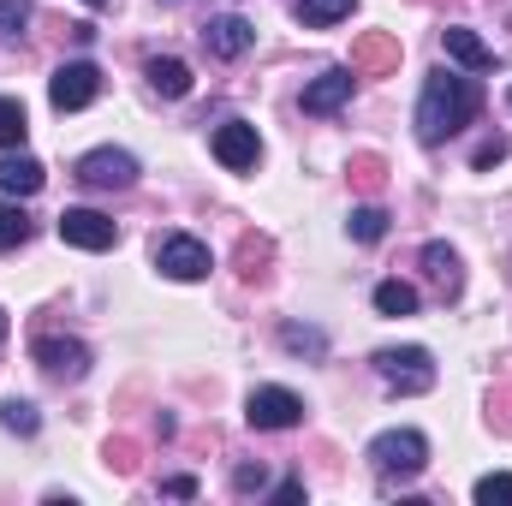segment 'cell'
Instances as JSON below:
<instances>
[{
  "instance_id": "6da1fadb",
  "label": "cell",
  "mask_w": 512,
  "mask_h": 506,
  "mask_svg": "<svg viewBox=\"0 0 512 506\" xmlns=\"http://www.w3.org/2000/svg\"><path fill=\"white\" fill-rule=\"evenodd\" d=\"M483 108V84L477 78H459V72H429L423 78V96H417V137L423 143H447L477 120Z\"/></svg>"
},
{
  "instance_id": "7a4b0ae2",
  "label": "cell",
  "mask_w": 512,
  "mask_h": 506,
  "mask_svg": "<svg viewBox=\"0 0 512 506\" xmlns=\"http://www.w3.org/2000/svg\"><path fill=\"white\" fill-rule=\"evenodd\" d=\"M370 471L382 477V483H411V477H423V465H429V441H423V429H387L370 441Z\"/></svg>"
},
{
  "instance_id": "3957f363",
  "label": "cell",
  "mask_w": 512,
  "mask_h": 506,
  "mask_svg": "<svg viewBox=\"0 0 512 506\" xmlns=\"http://www.w3.org/2000/svg\"><path fill=\"white\" fill-rule=\"evenodd\" d=\"M376 376L387 381V393H429L435 387V358L423 352V346H387L376 352Z\"/></svg>"
},
{
  "instance_id": "277c9868",
  "label": "cell",
  "mask_w": 512,
  "mask_h": 506,
  "mask_svg": "<svg viewBox=\"0 0 512 506\" xmlns=\"http://www.w3.org/2000/svg\"><path fill=\"white\" fill-rule=\"evenodd\" d=\"M72 173L90 191H131L137 185V155H126V149H90V155H78Z\"/></svg>"
},
{
  "instance_id": "5b68a950",
  "label": "cell",
  "mask_w": 512,
  "mask_h": 506,
  "mask_svg": "<svg viewBox=\"0 0 512 506\" xmlns=\"http://www.w3.org/2000/svg\"><path fill=\"white\" fill-rule=\"evenodd\" d=\"M155 268H161L167 280H203L215 262H209V245H203V239H191V233H161V239H155Z\"/></svg>"
},
{
  "instance_id": "8992f818",
  "label": "cell",
  "mask_w": 512,
  "mask_h": 506,
  "mask_svg": "<svg viewBox=\"0 0 512 506\" xmlns=\"http://www.w3.org/2000/svg\"><path fill=\"white\" fill-rule=\"evenodd\" d=\"M245 417H251V429L280 435V429H298L304 423V399L292 387H256L251 399H245Z\"/></svg>"
},
{
  "instance_id": "52a82bcc",
  "label": "cell",
  "mask_w": 512,
  "mask_h": 506,
  "mask_svg": "<svg viewBox=\"0 0 512 506\" xmlns=\"http://www.w3.org/2000/svg\"><path fill=\"white\" fill-rule=\"evenodd\" d=\"M54 233H60L72 251H114V245H120V227H114L102 209H66V215L54 221Z\"/></svg>"
},
{
  "instance_id": "ba28073f",
  "label": "cell",
  "mask_w": 512,
  "mask_h": 506,
  "mask_svg": "<svg viewBox=\"0 0 512 506\" xmlns=\"http://www.w3.org/2000/svg\"><path fill=\"white\" fill-rule=\"evenodd\" d=\"M96 96H102V72H96L90 60L60 66V72H54V84H48V102H54L60 114H78V108H90Z\"/></svg>"
},
{
  "instance_id": "9c48e42d",
  "label": "cell",
  "mask_w": 512,
  "mask_h": 506,
  "mask_svg": "<svg viewBox=\"0 0 512 506\" xmlns=\"http://www.w3.org/2000/svg\"><path fill=\"white\" fill-rule=\"evenodd\" d=\"M352 90H358V72L352 66H328V72H316L310 84H304V114H340L346 102H352Z\"/></svg>"
},
{
  "instance_id": "30bf717a",
  "label": "cell",
  "mask_w": 512,
  "mask_h": 506,
  "mask_svg": "<svg viewBox=\"0 0 512 506\" xmlns=\"http://www.w3.org/2000/svg\"><path fill=\"white\" fill-rule=\"evenodd\" d=\"M215 161L227 167V173H256V161H262V137H256V126H245V120H227V126L215 131Z\"/></svg>"
},
{
  "instance_id": "8fae6325",
  "label": "cell",
  "mask_w": 512,
  "mask_h": 506,
  "mask_svg": "<svg viewBox=\"0 0 512 506\" xmlns=\"http://www.w3.org/2000/svg\"><path fill=\"white\" fill-rule=\"evenodd\" d=\"M36 364H42L54 381H84L90 376V346H84V340L42 334V340H36Z\"/></svg>"
},
{
  "instance_id": "7c38bea8",
  "label": "cell",
  "mask_w": 512,
  "mask_h": 506,
  "mask_svg": "<svg viewBox=\"0 0 512 506\" xmlns=\"http://www.w3.org/2000/svg\"><path fill=\"white\" fill-rule=\"evenodd\" d=\"M251 42H256V24L239 18V12H221V18L203 24V48L215 60H239V54H251Z\"/></svg>"
},
{
  "instance_id": "4fadbf2b",
  "label": "cell",
  "mask_w": 512,
  "mask_h": 506,
  "mask_svg": "<svg viewBox=\"0 0 512 506\" xmlns=\"http://www.w3.org/2000/svg\"><path fill=\"white\" fill-rule=\"evenodd\" d=\"M42 185H48V173H42L36 155H24V149H18V155H12V149L0 155V191H6V197H36Z\"/></svg>"
},
{
  "instance_id": "5bb4252c",
  "label": "cell",
  "mask_w": 512,
  "mask_h": 506,
  "mask_svg": "<svg viewBox=\"0 0 512 506\" xmlns=\"http://www.w3.org/2000/svg\"><path fill=\"white\" fill-rule=\"evenodd\" d=\"M441 42H447V54H453L459 66H471V72H489V66H495V48H489L477 30H465V24H447Z\"/></svg>"
},
{
  "instance_id": "9a60e30c",
  "label": "cell",
  "mask_w": 512,
  "mask_h": 506,
  "mask_svg": "<svg viewBox=\"0 0 512 506\" xmlns=\"http://www.w3.org/2000/svg\"><path fill=\"white\" fill-rule=\"evenodd\" d=\"M143 78H149V90H155V96H167V102L191 96V66H185V60H173V54H155V60L143 66Z\"/></svg>"
},
{
  "instance_id": "2e32d148",
  "label": "cell",
  "mask_w": 512,
  "mask_h": 506,
  "mask_svg": "<svg viewBox=\"0 0 512 506\" xmlns=\"http://www.w3.org/2000/svg\"><path fill=\"white\" fill-rule=\"evenodd\" d=\"M423 268H429V280L441 286V298H459L465 292V268H459V251L453 245H423Z\"/></svg>"
},
{
  "instance_id": "e0dca14e",
  "label": "cell",
  "mask_w": 512,
  "mask_h": 506,
  "mask_svg": "<svg viewBox=\"0 0 512 506\" xmlns=\"http://www.w3.org/2000/svg\"><path fill=\"white\" fill-rule=\"evenodd\" d=\"M352 6H358V0H298L292 12H298V24H304V30H328V24H340Z\"/></svg>"
},
{
  "instance_id": "ac0fdd59",
  "label": "cell",
  "mask_w": 512,
  "mask_h": 506,
  "mask_svg": "<svg viewBox=\"0 0 512 506\" xmlns=\"http://www.w3.org/2000/svg\"><path fill=\"white\" fill-rule=\"evenodd\" d=\"M376 310H382V316H411V310H417V286H411V280H382V286H376Z\"/></svg>"
},
{
  "instance_id": "d6986e66",
  "label": "cell",
  "mask_w": 512,
  "mask_h": 506,
  "mask_svg": "<svg viewBox=\"0 0 512 506\" xmlns=\"http://www.w3.org/2000/svg\"><path fill=\"white\" fill-rule=\"evenodd\" d=\"M346 233H352L358 245H376V239H387V209H376V203H364V209H352V221H346Z\"/></svg>"
},
{
  "instance_id": "ffe728a7",
  "label": "cell",
  "mask_w": 512,
  "mask_h": 506,
  "mask_svg": "<svg viewBox=\"0 0 512 506\" xmlns=\"http://www.w3.org/2000/svg\"><path fill=\"white\" fill-rule=\"evenodd\" d=\"M24 131H30V120H24V102L0 96V149H24Z\"/></svg>"
},
{
  "instance_id": "44dd1931",
  "label": "cell",
  "mask_w": 512,
  "mask_h": 506,
  "mask_svg": "<svg viewBox=\"0 0 512 506\" xmlns=\"http://www.w3.org/2000/svg\"><path fill=\"white\" fill-rule=\"evenodd\" d=\"M0 429H12V435H36V429H42V411H36L30 399H6V405H0Z\"/></svg>"
},
{
  "instance_id": "7402d4cb",
  "label": "cell",
  "mask_w": 512,
  "mask_h": 506,
  "mask_svg": "<svg viewBox=\"0 0 512 506\" xmlns=\"http://www.w3.org/2000/svg\"><path fill=\"white\" fill-rule=\"evenodd\" d=\"M30 239V215L18 203H0V251H18Z\"/></svg>"
},
{
  "instance_id": "603a6c76",
  "label": "cell",
  "mask_w": 512,
  "mask_h": 506,
  "mask_svg": "<svg viewBox=\"0 0 512 506\" xmlns=\"http://www.w3.org/2000/svg\"><path fill=\"white\" fill-rule=\"evenodd\" d=\"M280 346H286V352H310V358H322V352H328V340H322L316 328H298V322H286V328H280Z\"/></svg>"
},
{
  "instance_id": "cb8c5ba5",
  "label": "cell",
  "mask_w": 512,
  "mask_h": 506,
  "mask_svg": "<svg viewBox=\"0 0 512 506\" xmlns=\"http://www.w3.org/2000/svg\"><path fill=\"white\" fill-rule=\"evenodd\" d=\"M477 501L483 506H512V471H489V477H483V483H477Z\"/></svg>"
},
{
  "instance_id": "d4e9b609",
  "label": "cell",
  "mask_w": 512,
  "mask_h": 506,
  "mask_svg": "<svg viewBox=\"0 0 512 506\" xmlns=\"http://www.w3.org/2000/svg\"><path fill=\"white\" fill-rule=\"evenodd\" d=\"M262 483H268V471H262V465H239V471H233V489H239V495H256Z\"/></svg>"
},
{
  "instance_id": "484cf974",
  "label": "cell",
  "mask_w": 512,
  "mask_h": 506,
  "mask_svg": "<svg viewBox=\"0 0 512 506\" xmlns=\"http://www.w3.org/2000/svg\"><path fill=\"white\" fill-rule=\"evenodd\" d=\"M30 18V0H0V30H24Z\"/></svg>"
},
{
  "instance_id": "4316f807",
  "label": "cell",
  "mask_w": 512,
  "mask_h": 506,
  "mask_svg": "<svg viewBox=\"0 0 512 506\" xmlns=\"http://www.w3.org/2000/svg\"><path fill=\"white\" fill-rule=\"evenodd\" d=\"M495 161H507V137H489V143L477 149V167H495Z\"/></svg>"
},
{
  "instance_id": "83f0119b",
  "label": "cell",
  "mask_w": 512,
  "mask_h": 506,
  "mask_svg": "<svg viewBox=\"0 0 512 506\" xmlns=\"http://www.w3.org/2000/svg\"><path fill=\"white\" fill-rule=\"evenodd\" d=\"M161 495H173V501H191V495H197V477H167V483H161Z\"/></svg>"
},
{
  "instance_id": "f1b7e54d",
  "label": "cell",
  "mask_w": 512,
  "mask_h": 506,
  "mask_svg": "<svg viewBox=\"0 0 512 506\" xmlns=\"http://www.w3.org/2000/svg\"><path fill=\"white\" fill-rule=\"evenodd\" d=\"M274 501H280V506H292V501H304V483H280V489H274Z\"/></svg>"
},
{
  "instance_id": "f546056e",
  "label": "cell",
  "mask_w": 512,
  "mask_h": 506,
  "mask_svg": "<svg viewBox=\"0 0 512 506\" xmlns=\"http://www.w3.org/2000/svg\"><path fill=\"white\" fill-rule=\"evenodd\" d=\"M84 6H96V12H102V6H108V0H84Z\"/></svg>"
},
{
  "instance_id": "4dcf8cb0",
  "label": "cell",
  "mask_w": 512,
  "mask_h": 506,
  "mask_svg": "<svg viewBox=\"0 0 512 506\" xmlns=\"http://www.w3.org/2000/svg\"><path fill=\"white\" fill-rule=\"evenodd\" d=\"M0 340H6V310H0Z\"/></svg>"
},
{
  "instance_id": "1f68e13d",
  "label": "cell",
  "mask_w": 512,
  "mask_h": 506,
  "mask_svg": "<svg viewBox=\"0 0 512 506\" xmlns=\"http://www.w3.org/2000/svg\"><path fill=\"white\" fill-rule=\"evenodd\" d=\"M161 6H179V0H161Z\"/></svg>"
},
{
  "instance_id": "d6a6232c",
  "label": "cell",
  "mask_w": 512,
  "mask_h": 506,
  "mask_svg": "<svg viewBox=\"0 0 512 506\" xmlns=\"http://www.w3.org/2000/svg\"><path fill=\"white\" fill-rule=\"evenodd\" d=\"M507 102H512V96H507Z\"/></svg>"
}]
</instances>
